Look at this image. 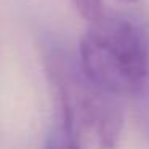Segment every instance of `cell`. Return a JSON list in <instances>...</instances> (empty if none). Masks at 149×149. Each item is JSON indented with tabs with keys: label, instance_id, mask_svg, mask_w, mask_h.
<instances>
[{
	"label": "cell",
	"instance_id": "3",
	"mask_svg": "<svg viewBox=\"0 0 149 149\" xmlns=\"http://www.w3.org/2000/svg\"><path fill=\"white\" fill-rule=\"evenodd\" d=\"M45 149H80V146L66 133V130L58 122L48 133L45 141Z\"/></svg>",
	"mask_w": 149,
	"mask_h": 149
},
{
	"label": "cell",
	"instance_id": "4",
	"mask_svg": "<svg viewBox=\"0 0 149 149\" xmlns=\"http://www.w3.org/2000/svg\"><path fill=\"white\" fill-rule=\"evenodd\" d=\"M72 2H74L77 11L82 15V18H85L88 23H95L104 15L101 0H72Z\"/></svg>",
	"mask_w": 149,
	"mask_h": 149
},
{
	"label": "cell",
	"instance_id": "5",
	"mask_svg": "<svg viewBox=\"0 0 149 149\" xmlns=\"http://www.w3.org/2000/svg\"><path fill=\"white\" fill-rule=\"evenodd\" d=\"M136 96L141 100L138 106V120H139V127H141L144 136L149 139V95H146L144 91H139ZM135 96V98H136Z\"/></svg>",
	"mask_w": 149,
	"mask_h": 149
},
{
	"label": "cell",
	"instance_id": "6",
	"mask_svg": "<svg viewBox=\"0 0 149 149\" xmlns=\"http://www.w3.org/2000/svg\"><path fill=\"white\" fill-rule=\"evenodd\" d=\"M122 2H133V0H122Z\"/></svg>",
	"mask_w": 149,
	"mask_h": 149
},
{
	"label": "cell",
	"instance_id": "2",
	"mask_svg": "<svg viewBox=\"0 0 149 149\" xmlns=\"http://www.w3.org/2000/svg\"><path fill=\"white\" fill-rule=\"evenodd\" d=\"M85 74L111 95L136 96L148 84L149 37L128 15H103L90 23L79 47Z\"/></svg>",
	"mask_w": 149,
	"mask_h": 149
},
{
	"label": "cell",
	"instance_id": "1",
	"mask_svg": "<svg viewBox=\"0 0 149 149\" xmlns=\"http://www.w3.org/2000/svg\"><path fill=\"white\" fill-rule=\"evenodd\" d=\"M43 68L56 100V122L80 149H112L123 123L119 98L95 84L61 45L43 47Z\"/></svg>",
	"mask_w": 149,
	"mask_h": 149
}]
</instances>
